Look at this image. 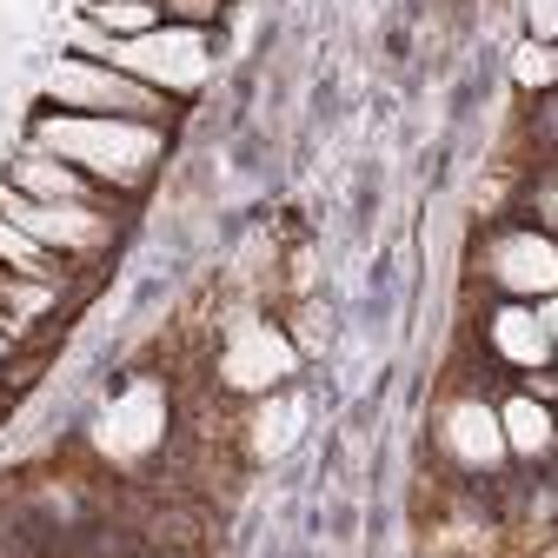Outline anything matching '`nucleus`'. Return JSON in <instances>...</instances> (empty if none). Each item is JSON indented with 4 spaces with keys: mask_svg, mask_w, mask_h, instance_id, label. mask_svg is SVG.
Wrapping results in <instances>:
<instances>
[{
    "mask_svg": "<svg viewBox=\"0 0 558 558\" xmlns=\"http://www.w3.org/2000/svg\"><path fill=\"white\" fill-rule=\"evenodd\" d=\"M27 147L66 160V167H81L87 180L100 186H140V180H154L160 154H167V126H147V120H113V113H40L34 120V140Z\"/></svg>",
    "mask_w": 558,
    "mask_h": 558,
    "instance_id": "obj_1",
    "label": "nucleus"
},
{
    "mask_svg": "<svg viewBox=\"0 0 558 558\" xmlns=\"http://www.w3.org/2000/svg\"><path fill=\"white\" fill-rule=\"evenodd\" d=\"M47 100L60 113H113V120H147V126L173 120V100L160 87L120 74V66H107V60H81V53H66L47 74Z\"/></svg>",
    "mask_w": 558,
    "mask_h": 558,
    "instance_id": "obj_2",
    "label": "nucleus"
},
{
    "mask_svg": "<svg viewBox=\"0 0 558 558\" xmlns=\"http://www.w3.org/2000/svg\"><path fill=\"white\" fill-rule=\"evenodd\" d=\"M107 66H120V74L160 87L167 100L206 87V74H214V40H206V27H180V21H160L154 34H133V40H113L107 47Z\"/></svg>",
    "mask_w": 558,
    "mask_h": 558,
    "instance_id": "obj_3",
    "label": "nucleus"
},
{
    "mask_svg": "<svg viewBox=\"0 0 558 558\" xmlns=\"http://www.w3.org/2000/svg\"><path fill=\"white\" fill-rule=\"evenodd\" d=\"M0 220H14L27 240H40L47 253L74 259V266L113 253V240H120L113 206H47V199H27L14 186H0Z\"/></svg>",
    "mask_w": 558,
    "mask_h": 558,
    "instance_id": "obj_4",
    "label": "nucleus"
},
{
    "mask_svg": "<svg viewBox=\"0 0 558 558\" xmlns=\"http://www.w3.org/2000/svg\"><path fill=\"white\" fill-rule=\"evenodd\" d=\"M485 272L506 300H551L558 293V240L551 233H532V227H512L485 246Z\"/></svg>",
    "mask_w": 558,
    "mask_h": 558,
    "instance_id": "obj_5",
    "label": "nucleus"
},
{
    "mask_svg": "<svg viewBox=\"0 0 558 558\" xmlns=\"http://www.w3.org/2000/svg\"><path fill=\"white\" fill-rule=\"evenodd\" d=\"M0 186H14L27 199H47V206H107V186L100 180H87L81 167H66V160H53L40 147H21L8 160V173H0Z\"/></svg>",
    "mask_w": 558,
    "mask_h": 558,
    "instance_id": "obj_6",
    "label": "nucleus"
},
{
    "mask_svg": "<svg viewBox=\"0 0 558 558\" xmlns=\"http://www.w3.org/2000/svg\"><path fill=\"white\" fill-rule=\"evenodd\" d=\"M439 439H446V452H452L459 465H472V472H493V465L512 459V452H506V433H499V405H485V399H452V405L439 412Z\"/></svg>",
    "mask_w": 558,
    "mask_h": 558,
    "instance_id": "obj_7",
    "label": "nucleus"
},
{
    "mask_svg": "<svg viewBox=\"0 0 558 558\" xmlns=\"http://www.w3.org/2000/svg\"><path fill=\"white\" fill-rule=\"evenodd\" d=\"M485 339H493V353H499L506 366H519V373H538V366H551V353H558L532 300H499L493 319H485Z\"/></svg>",
    "mask_w": 558,
    "mask_h": 558,
    "instance_id": "obj_8",
    "label": "nucleus"
},
{
    "mask_svg": "<svg viewBox=\"0 0 558 558\" xmlns=\"http://www.w3.org/2000/svg\"><path fill=\"white\" fill-rule=\"evenodd\" d=\"M499 433H506V452L512 459H545L558 446V418H551L545 399L512 392V399H499Z\"/></svg>",
    "mask_w": 558,
    "mask_h": 558,
    "instance_id": "obj_9",
    "label": "nucleus"
},
{
    "mask_svg": "<svg viewBox=\"0 0 558 558\" xmlns=\"http://www.w3.org/2000/svg\"><path fill=\"white\" fill-rule=\"evenodd\" d=\"M0 272H21V279H47V287L74 293V259L47 253L40 240H27L14 220H0Z\"/></svg>",
    "mask_w": 558,
    "mask_h": 558,
    "instance_id": "obj_10",
    "label": "nucleus"
},
{
    "mask_svg": "<svg viewBox=\"0 0 558 558\" xmlns=\"http://www.w3.org/2000/svg\"><path fill=\"white\" fill-rule=\"evenodd\" d=\"M87 21L113 40H133V34H154L167 21L160 0H87Z\"/></svg>",
    "mask_w": 558,
    "mask_h": 558,
    "instance_id": "obj_11",
    "label": "nucleus"
},
{
    "mask_svg": "<svg viewBox=\"0 0 558 558\" xmlns=\"http://www.w3.org/2000/svg\"><path fill=\"white\" fill-rule=\"evenodd\" d=\"M287 366H293L287 345H279L272 332H253V345H240V353L227 360V379H233V386H266V379H279Z\"/></svg>",
    "mask_w": 558,
    "mask_h": 558,
    "instance_id": "obj_12",
    "label": "nucleus"
},
{
    "mask_svg": "<svg viewBox=\"0 0 558 558\" xmlns=\"http://www.w3.org/2000/svg\"><path fill=\"white\" fill-rule=\"evenodd\" d=\"M512 81H519L525 94L558 87V40H525V47L512 53Z\"/></svg>",
    "mask_w": 558,
    "mask_h": 558,
    "instance_id": "obj_13",
    "label": "nucleus"
},
{
    "mask_svg": "<svg viewBox=\"0 0 558 558\" xmlns=\"http://www.w3.org/2000/svg\"><path fill=\"white\" fill-rule=\"evenodd\" d=\"M160 8H167L180 27H206V21L220 14V0H160Z\"/></svg>",
    "mask_w": 558,
    "mask_h": 558,
    "instance_id": "obj_14",
    "label": "nucleus"
},
{
    "mask_svg": "<svg viewBox=\"0 0 558 558\" xmlns=\"http://www.w3.org/2000/svg\"><path fill=\"white\" fill-rule=\"evenodd\" d=\"M525 21H532V40H558V0H525Z\"/></svg>",
    "mask_w": 558,
    "mask_h": 558,
    "instance_id": "obj_15",
    "label": "nucleus"
},
{
    "mask_svg": "<svg viewBox=\"0 0 558 558\" xmlns=\"http://www.w3.org/2000/svg\"><path fill=\"white\" fill-rule=\"evenodd\" d=\"M21 353H27V345H21L8 326H0V373H14V366H21Z\"/></svg>",
    "mask_w": 558,
    "mask_h": 558,
    "instance_id": "obj_16",
    "label": "nucleus"
},
{
    "mask_svg": "<svg viewBox=\"0 0 558 558\" xmlns=\"http://www.w3.org/2000/svg\"><path fill=\"white\" fill-rule=\"evenodd\" d=\"M538 214H545V227H551V233H558V180H551V186H545V193H538Z\"/></svg>",
    "mask_w": 558,
    "mask_h": 558,
    "instance_id": "obj_17",
    "label": "nucleus"
},
{
    "mask_svg": "<svg viewBox=\"0 0 558 558\" xmlns=\"http://www.w3.org/2000/svg\"><path fill=\"white\" fill-rule=\"evenodd\" d=\"M538 319H545V332H551V345H558V293H551V300H538Z\"/></svg>",
    "mask_w": 558,
    "mask_h": 558,
    "instance_id": "obj_18",
    "label": "nucleus"
},
{
    "mask_svg": "<svg viewBox=\"0 0 558 558\" xmlns=\"http://www.w3.org/2000/svg\"><path fill=\"white\" fill-rule=\"evenodd\" d=\"M551 133H558V107H551Z\"/></svg>",
    "mask_w": 558,
    "mask_h": 558,
    "instance_id": "obj_19",
    "label": "nucleus"
}]
</instances>
